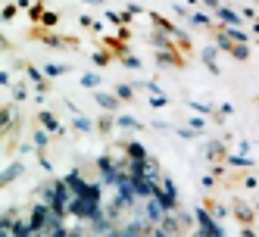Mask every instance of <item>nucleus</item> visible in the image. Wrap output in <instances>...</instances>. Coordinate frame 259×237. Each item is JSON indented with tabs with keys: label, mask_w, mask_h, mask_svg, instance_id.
<instances>
[{
	"label": "nucleus",
	"mask_w": 259,
	"mask_h": 237,
	"mask_svg": "<svg viewBox=\"0 0 259 237\" xmlns=\"http://www.w3.org/2000/svg\"><path fill=\"white\" fill-rule=\"evenodd\" d=\"M125 150H128V156H132V159H150V156H147V150L141 147V144H128Z\"/></svg>",
	"instance_id": "7"
},
{
	"label": "nucleus",
	"mask_w": 259,
	"mask_h": 237,
	"mask_svg": "<svg viewBox=\"0 0 259 237\" xmlns=\"http://www.w3.org/2000/svg\"><path fill=\"white\" fill-rule=\"evenodd\" d=\"M81 84H84V87H97V84H100V75H84Z\"/></svg>",
	"instance_id": "16"
},
{
	"label": "nucleus",
	"mask_w": 259,
	"mask_h": 237,
	"mask_svg": "<svg viewBox=\"0 0 259 237\" xmlns=\"http://www.w3.org/2000/svg\"><path fill=\"white\" fill-rule=\"evenodd\" d=\"M34 144H38V147H44V144H47V131H38V134H34Z\"/></svg>",
	"instance_id": "19"
},
{
	"label": "nucleus",
	"mask_w": 259,
	"mask_h": 237,
	"mask_svg": "<svg viewBox=\"0 0 259 237\" xmlns=\"http://www.w3.org/2000/svg\"><path fill=\"white\" fill-rule=\"evenodd\" d=\"M106 237H138V234H135L132 228H128V225H125V228H113V231H109Z\"/></svg>",
	"instance_id": "13"
},
{
	"label": "nucleus",
	"mask_w": 259,
	"mask_h": 237,
	"mask_svg": "<svg viewBox=\"0 0 259 237\" xmlns=\"http://www.w3.org/2000/svg\"><path fill=\"white\" fill-rule=\"evenodd\" d=\"M132 94H135V90L128 87V84H119V87H116V97H119V100H132Z\"/></svg>",
	"instance_id": "14"
},
{
	"label": "nucleus",
	"mask_w": 259,
	"mask_h": 237,
	"mask_svg": "<svg viewBox=\"0 0 259 237\" xmlns=\"http://www.w3.org/2000/svg\"><path fill=\"white\" fill-rule=\"evenodd\" d=\"M203 63H206L212 72H219V69H215V47H206V50H203Z\"/></svg>",
	"instance_id": "10"
},
{
	"label": "nucleus",
	"mask_w": 259,
	"mask_h": 237,
	"mask_svg": "<svg viewBox=\"0 0 259 237\" xmlns=\"http://www.w3.org/2000/svg\"><path fill=\"white\" fill-rule=\"evenodd\" d=\"M100 209H103V197H100L97 184H88L75 200H72V215H78V218H94Z\"/></svg>",
	"instance_id": "1"
},
{
	"label": "nucleus",
	"mask_w": 259,
	"mask_h": 237,
	"mask_svg": "<svg viewBox=\"0 0 259 237\" xmlns=\"http://www.w3.org/2000/svg\"><path fill=\"white\" fill-rule=\"evenodd\" d=\"M19 172H25V169H22V166H19V162H13V166H10V169H7V175H4V184H10V181H13V178H16V175H19Z\"/></svg>",
	"instance_id": "11"
},
{
	"label": "nucleus",
	"mask_w": 259,
	"mask_h": 237,
	"mask_svg": "<svg viewBox=\"0 0 259 237\" xmlns=\"http://www.w3.org/2000/svg\"><path fill=\"white\" fill-rule=\"evenodd\" d=\"M197 231L209 234V237H225V231H222V225L215 222V218L206 212V209H197Z\"/></svg>",
	"instance_id": "2"
},
{
	"label": "nucleus",
	"mask_w": 259,
	"mask_h": 237,
	"mask_svg": "<svg viewBox=\"0 0 259 237\" xmlns=\"http://www.w3.org/2000/svg\"><path fill=\"white\" fill-rule=\"evenodd\" d=\"M66 237H81V231H72V234H66Z\"/></svg>",
	"instance_id": "21"
},
{
	"label": "nucleus",
	"mask_w": 259,
	"mask_h": 237,
	"mask_svg": "<svg viewBox=\"0 0 259 237\" xmlns=\"http://www.w3.org/2000/svg\"><path fill=\"white\" fill-rule=\"evenodd\" d=\"M63 72H66V69H63L60 63H47V66H44V75H47V78H57V75H63Z\"/></svg>",
	"instance_id": "9"
},
{
	"label": "nucleus",
	"mask_w": 259,
	"mask_h": 237,
	"mask_svg": "<svg viewBox=\"0 0 259 237\" xmlns=\"http://www.w3.org/2000/svg\"><path fill=\"white\" fill-rule=\"evenodd\" d=\"M194 25H209V19L203 13H194Z\"/></svg>",
	"instance_id": "18"
},
{
	"label": "nucleus",
	"mask_w": 259,
	"mask_h": 237,
	"mask_svg": "<svg viewBox=\"0 0 259 237\" xmlns=\"http://www.w3.org/2000/svg\"><path fill=\"white\" fill-rule=\"evenodd\" d=\"M165 212H169V209H165V206L159 203L156 197H147V206H144V215H147V222H153V225H159L162 218H165Z\"/></svg>",
	"instance_id": "3"
},
{
	"label": "nucleus",
	"mask_w": 259,
	"mask_h": 237,
	"mask_svg": "<svg viewBox=\"0 0 259 237\" xmlns=\"http://www.w3.org/2000/svg\"><path fill=\"white\" fill-rule=\"evenodd\" d=\"M119 125H122V128H144V125L138 119H132V116H119Z\"/></svg>",
	"instance_id": "12"
},
{
	"label": "nucleus",
	"mask_w": 259,
	"mask_h": 237,
	"mask_svg": "<svg viewBox=\"0 0 259 237\" xmlns=\"http://www.w3.org/2000/svg\"><path fill=\"white\" fill-rule=\"evenodd\" d=\"M125 66H128V69H138V66H141V63H138V60H135V57H125Z\"/></svg>",
	"instance_id": "20"
},
{
	"label": "nucleus",
	"mask_w": 259,
	"mask_h": 237,
	"mask_svg": "<svg viewBox=\"0 0 259 237\" xmlns=\"http://www.w3.org/2000/svg\"><path fill=\"white\" fill-rule=\"evenodd\" d=\"M84 4H100V0H84Z\"/></svg>",
	"instance_id": "23"
},
{
	"label": "nucleus",
	"mask_w": 259,
	"mask_h": 237,
	"mask_svg": "<svg viewBox=\"0 0 259 237\" xmlns=\"http://www.w3.org/2000/svg\"><path fill=\"white\" fill-rule=\"evenodd\" d=\"M41 125H44V128H47V131H60V122H57V119H53L50 113H41Z\"/></svg>",
	"instance_id": "8"
},
{
	"label": "nucleus",
	"mask_w": 259,
	"mask_h": 237,
	"mask_svg": "<svg viewBox=\"0 0 259 237\" xmlns=\"http://www.w3.org/2000/svg\"><path fill=\"white\" fill-rule=\"evenodd\" d=\"M215 16H219V19H222V22H225L228 28H234V25H240V16H237L234 10H228V7H219V10H215Z\"/></svg>",
	"instance_id": "4"
},
{
	"label": "nucleus",
	"mask_w": 259,
	"mask_h": 237,
	"mask_svg": "<svg viewBox=\"0 0 259 237\" xmlns=\"http://www.w3.org/2000/svg\"><path fill=\"white\" fill-rule=\"evenodd\" d=\"M194 237H209V234H203V231H197V234H194Z\"/></svg>",
	"instance_id": "22"
},
{
	"label": "nucleus",
	"mask_w": 259,
	"mask_h": 237,
	"mask_svg": "<svg viewBox=\"0 0 259 237\" xmlns=\"http://www.w3.org/2000/svg\"><path fill=\"white\" fill-rule=\"evenodd\" d=\"M159 228H162L165 234H175V231H178V218H175L172 212H165V218L159 222Z\"/></svg>",
	"instance_id": "5"
},
{
	"label": "nucleus",
	"mask_w": 259,
	"mask_h": 237,
	"mask_svg": "<svg viewBox=\"0 0 259 237\" xmlns=\"http://www.w3.org/2000/svg\"><path fill=\"white\" fill-rule=\"evenodd\" d=\"M97 103H100L103 109H116V106H119V97H113V94H97Z\"/></svg>",
	"instance_id": "6"
},
{
	"label": "nucleus",
	"mask_w": 259,
	"mask_h": 237,
	"mask_svg": "<svg viewBox=\"0 0 259 237\" xmlns=\"http://www.w3.org/2000/svg\"><path fill=\"white\" fill-rule=\"evenodd\" d=\"M147 237H172V234H165L162 228H150V231H147Z\"/></svg>",
	"instance_id": "17"
},
{
	"label": "nucleus",
	"mask_w": 259,
	"mask_h": 237,
	"mask_svg": "<svg viewBox=\"0 0 259 237\" xmlns=\"http://www.w3.org/2000/svg\"><path fill=\"white\" fill-rule=\"evenodd\" d=\"M75 131L88 134V131H91V122H88V119H75Z\"/></svg>",
	"instance_id": "15"
}]
</instances>
